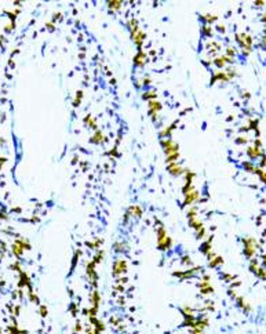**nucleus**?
I'll use <instances>...</instances> for the list:
<instances>
[{
  "label": "nucleus",
  "instance_id": "obj_1",
  "mask_svg": "<svg viewBox=\"0 0 266 334\" xmlns=\"http://www.w3.org/2000/svg\"><path fill=\"white\" fill-rule=\"evenodd\" d=\"M156 233H157V248L159 250H161V251H167V250H170L171 246H172V239L168 236L167 231H166V228H164L161 224L159 225Z\"/></svg>",
  "mask_w": 266,
  "mask_h": 334
},
{
  "label": "nucleus",
  "instance_id": "obj_2",
  "mask_svg": "<svg viewBox=\"0 0 266 334\" xmlns=\"http://www.w3.org/2000/svg\"><path fill=\"white\" fill-rule=\"evenodd\" d=\"M243 244H244V255L247 258H254L255 253H257V248H258V243L257 240L254 238H244L243 239Z\"/></svg>",
  "mask_w": 266,
  "mask_h": 334
},
{
  "label": "nucleus",
  "instance_id": "obj_3",
  "mask_svg": "<svg viewBox=\"0 0 266 334\" xmlns=\"http://www.w3.org/2000/svg\"><path fill=\"white\" fill-rule=\"evenodd\" d=\"M197 287L200 289V293L207 295V294H212L214 293V287L211 285V276L210 275H204L200 282L197 283Z\"/></svg>",
  "mask_w": 266,
  "mask_h": 334
},
{
  "label": "nucleus",
  "instance_id": "obj_4",
  "mask_svg": "<svg viewBox=\"0 0 266 334\" xmlns=\"http://www.w3.org/2000/svg\"><path fill=\"white\" fill-rule=\"evenodd\" d=\"M185 195V199H183V207L185 206H194L196 203L200 202V192H198L196 188H192L190 191H188Z\"/></svg>",
  "mask_w": 266,
  "mask_h": 334
},
{
  "label": "nucleus",
  "instance_id": "obj_5",
  "mask_svg": "<svg viewBox=\"0 0 266 334\" xmlns=\"http://www.w3.org/2000/svg\"><path fill=\"white\" fill-rule=\"evenodd\" d=\"M113 276L119 279L122 278L124 273H127V261L124 258H117L116 261L113 262Z\"/></svg>",
  "mask_w": 266,
  "mask_h": 334
},
{
  "label": "nucleus",
  "instance_id": "obj_6",
  "mask_svg": "<svg viewBox=\"0 0 266 334\" xmlns=\"http://www.w3.org/2000/svg\"><path fill=\"white\" fill-rule=\"evenodd\" d=\"M161 146H163V151H164L166 156H168V155H172V153H176V152H179V144H178V142H175L174 140H171V138L163 140V141H161Z\"/></svg>",
  "mask_w": 266,
  "mask_h": 334
},
{
  "label": "nucleus",
  "instance_id": "obj_7",
  "mask_svg": "<svg viewBox=\"0 0 266 334\" xmlns=\"http://www.w3.org/2000/svg\"><path fill=\"white\" fill-rule=\"evenodd\" d=\"M236 40L239 43V46L245 51H251V46H252V37L247 35V33H236Z\"/></svg>",
  "mask_w": 266,
  "mask_h": 334
},
{
  "label": "nucleus",
  "instance_id": "obj_8",
  "mask_svg": "<svg viewBox=\"0 0 266 334\" xmlns=\"http://www.w3.org/2000/svg\"><path fill=\"white\" fill-rule=\"evenodd\" d=\"M131 40L134 41V44L137 46V49L138 50H142V46H144V41L146 40V33H145V31H142V29H137L135 32H132L131 33Z\"/></svg>",
  "mask_w": 266,
  "mask_h": 334
},
{
  "label": "nucleus",
  "instance_id": "obj_9",
  "mask_svg": "<svg viewBox=\"0 0 266 334\" xmlns=\"http://www.w3.org/2000/svg\"><path fill=\"white\" fill-rule=\"evenodd\" d=\"M167 171L174 177H179V176H183L186 173V168L182 167L178 162L175 163H171V164H167Z\"/></svg>",
  "mask_w": 266,
  "mask_h": 334
},
{
  "label": "nucleus",
  "instance_id": "obj_10",
  "mask_svg": "<svg viewBox=\"0 0 266 334\" xmlns=\"http://www.w3.org/2000/svg\"><path fill=\"white\" fill-rule=\"evenodd\" d=\"M206 257H207L208 265L211 266V268H217V266H219V265H222V264H223V260H222V257H221V255H218L217 253H214V251H211L210 254H207Z\"/></svg>",
  "mask_w": 266,
  "mask_h": 334
},
{
  "label": "nucleus",
  "instance_id": "obj_11",
  "mask_svg": "<svg viewBox=\"0 0 266 334\" xmlns=\"http://www.w3.org/2000/svg\"><path fill=\"white\" fill-rule=\"evenodd\" d=\"M233 62H235V59L229 58L228 55H219V57H215L212 59V64L215 66H218V68H225L226 64H233Z\"/></svg>",
  "mask_w": 266,
  "mask_h": 334
},
{
  "label": "nucleus",
  "instance_id": "obj_12",
  "mask_svg": "<svg viewBox=\"0 0 266 334\" xmlns=\"http://www.w3.org/2000/svg\"><path fill=\"white\" fill-rule=\"evenodd\" d=\"M148 62V58H146V54H145L144 50H138L137 54L134 55V65L138 66V68H142L145 66V64Z\"/></svg>",
  "mask_w": 266,
  "mask_h": 334
},
{
  "label": "nucleus",
  "instance_id": "obj_13",
  "mask_svg": "<svg viewBox=\"0 0 266 334\" xmlns=\"http://www.w3.org/2000/svg\"><path fill=\"white\" fill-rule=\"evenodd\" d=\"M217 81H230V77L228 76L226 71H215L211 76V84Z\"/></svg>",
  "mask_w": 266,
  "mask_h": 334
},
{
  "label": "nucleus",
  "instance_id": "obj_14",
  "mask_svg": "<svg viewBox=\"0 0 266 334\" xmlns=\"http://www.w3.org/2000/svg\"><path fill=\"white\" fill-rule=\"evenodd\" d=\"M128 217L141 218V217H142V208H141V206H138V204H132V206H130L126 211V218H128Z\"/></svg>",
  "mask_w": 266,
  "mask_h": 334
},
{
  "label": "nucleus",
  "instance_id": "obj_15",
  "mask_svg": "<svg viewBox=\"0 0 266 334\" xmlns=\"http://www.w3.org/2000/svg\"><path fill=\"white\" fill-rule=\"evenodd\" d=\"M90 303H91V308H95L98 309L99 303H101V295H99V291L97 289H92L90 294Z\"/></svg>",
  "mask_w": 266,
  "mask_h": 334
},
{
  "label": "nucleus",
  "instance_id": "obj_16",
  "mask_svg": "<svg viewBox=\"0 0 266 334\" xmlns=\"http://www.w3.org/2000/svg\"><path fill=\"white\" fill-rule=\"evenodd\" d=\"M247 155L251 160H254V159H258L259 156H263V152H262L261 148H257V146L252 145V146H248L247 148Z\"/></svg>",
  "mask_w": 266,
  "mask_h": 334
},
{
  "label": "nucleus",
  "instance_id": "obj_17",
  "mask_svg": "<svg viewBox=\"0 0 266 334\" xmlns=\"http://www.w3.org/2000/svg\"><path fill=\"white\" fill-rule=\"evenodd\" d=\"M163 109V104L159 102L157 99H152L148 102V111L149 113H159Z\"/></svg>",
  "mask_w": 266,
  "mask_h": 334
},
{
  "label": "nucleus",
  "instance_id": "obj_18",
  "mask_svg": "<svg viewBox=\"0 0 266 334\" xmlns=\"http://www.w3.org/2000/svg\"><path fill=\"white\" fill-rule=\"evenodd\" d=\"M200 250H201V253H203L204 255H207V254H210L211 251H214V250H212V236H208V239H206L203 243H201Z\"/></svg>",
  "mask_w": 266,
  "mask_h": 334
},
{
  "label": "nucleus",
  "instance_id": "obj_19",
  "mask_svg": "<svg viewBox=\"0 0 266 334\" xmlns=\"http://www.w3.org/2000/svg\"><path fill=\"white\" fill-rule=\"evenodd\" d=\"M90 141L92 142V144L99 145V144H102L104 141H106V137L104 136V133H102L101 130H97V131H94V134H92Z\"/></svg>",
  "mask_w": 266,
  "mask_h": 334
},
{
  "label": "nucleus",
  "instance_id": "obj_20",
  "mask_svg": "<svg viewBox=\"0 0 266 334\" xmlns=\"http://www.w3.org/2000/svg\"><path fill=\"white\" fill-rule=\"evenodd\" d=\"M176 123H178V122H174V123H171L168 127H164V128L160 131V134H159V136L161 137V138H167V137H170V136H171V131L176 127Z\"/></svg>",
  "mask_w": 266,
  "mask_h": 334
},
{
  "label": "nucleus",
  "instance_id": "obj_21",
  "mask_svg": "<svg viewBox=\"0 0 266 334\" xmlns=\"http://www.w3.org/2000/svg\"><path fill=\"white\" fill-rule=\"evenodd\" d=\"M83 120H84V123H86V126H88L90 128H92L94 131L98 130V126H97V120L92 118V115H87V116L83 119Z\"/></svg>",
  "mask_w": 266,
  "mask_h": 334
},
{
  "label": "nucleus",
  "instance_id": "obj_22",
  "mask_svg": "<svg viewBox=\"0 0 266 334\" xmlns=\"http://www.w3.org/2000/svg\"><path fill=\"white\" fill-rule=\"evenodd\" d=\"M189 221V225L192 229L194 231H198V229H201V228H204L203 225V221H200L197 217H194V218H190V220H188Z\"/></svg>",
  "mask_w": 266,
  "mask_h": 334
},
{
  "label": "nucleus",
  "instance_id": "obj_23",
  "mask_svg": "<svg viewBox=\"0 0 266 334\" xmlns=\"http://www.w3.org/2000/svg\"><path fill=\"white\" fill-rule=\"evenodd\" d=\"M218 19V15H214V14H204L201 15V21H203L206 25H211Z\"/></svg>",
  "mask_w": 266,
  "mask_h": 334
},
{
  "label": "nucleus",
  "instance_id": "obj_24",
  "mask_svg": "<svg viewBox=\"0 0 266 334\" xmlns=\"http://www.w3.org/2000/svg\"><path fill=\"white\" fill-rule=\"evenodd\" d=\"M127 28H128L130 33L135 32L137 29H139V22H138V19H137V18H131L130 21L127 22Z\"/></svg>",
  "mask_w": 266,
  "mask_h": 334
},
{
  "label": "nucleus",
  "instance_id": "obj_25",
  "mask_svg": "<svg viewBox=\"0 0 266 334\" xmlns=\"http://www.w3.org/2000/svg\"><path fill=\"white\" fill-rule=\"evenodd\" d=\"M106 4H108L109 10H112V11H119V10L122 9L123 3L120 1V0H110V1H108Z\"/></svg>",
  "mask_w": 266,
  "mask_h": 334
},
{
  "label": "nucleus",
  "instance_id": "obj_26",
  "mask_svg": "<svg viewBox=\"0 0 266 334\" xmlns=\"http://www.w3.org/2000/svg\"><path fill=\"white\" fill-rule=\"evenodd\" d=\"M142 98L145 99V101H152V99H156L157 98V93H156V90H148L146 93H144L142 94Z\"/></svg>",
  "mask_w": 266,
  "mask_h": 334
},
{
  "label": "nucleus",
  "instance_id": "obj_27",
  "mask_svg": "<svg viewBox=\"0 0 266 334\" xmlns=\"http://www.w3.org/2000/svg\"><path fill=\"white\" fill-rule=\"evenodd\" d=\"M201 33H203V36H206V37H212V35H214V29H212L211 25H206V24H203V26H201Z\"/></svg>",
  "mask_w": 266,
  "mask_h": 334
},
{
  "label": "nucleus",
  "instance_id": "obj_28",
  "mask_svg": "<svg viewBox=\"0 0 266 334\" xmlns=\"http://www.w3.org/2000/svg\"><path fill=\"white\" fill-rule=\"evenodd\" d=\"M178 159H179V152L172 153V155H168V156H166V164H171V163L178 162Z\"/></svg>",
  "mask_w": 266,
  "mask_h": 334
},
{
  "label": "nucleus",
  "instance_id": "obj_29",
  "mask_svg": "<svg viewBox=\"0 0 266 334\" xmlns=\"http://www.w3.org/2000/svg\"><path fill=\"white\" fill-rule=\"evenodd\" d=\"M113 250H115L116 253H123V251L126 250V243H123V242H116V243H113Z\"/></svg>",
  "mask_w": 266,
  "mask_h": 334
},
{
  "label": "nucleus",
  "instance_id": "obj_30",
  "mask_svg": "<svg viewBox=\"0 0 266 334\" xmlns=\"http://www.w3.org/2000/svg\"><path fill=\"white\" fill-rule=\"evenodd\" d=\"M243 167H244V170L248 173H255V170H257V166H254L251 162H244Z\"/></svg>",
  "mask_w": 266,
  "mask_h": 334
},
{
  "label": "nucleus",
  "instance_id": "obj_31",
  "mask_svg": "<svg viewBox=\"0 0 266 334\" xmlns=\"http://www.w3.org/2000/svg\"><path fill=\"white\" fill-rule=\"evenodd\" d=\"M255 174L259 177V180H261L262 182H265V184H266V171H265V170H262L261 167H257V170H255Z\"/></svg>",
  "mask_w": 266,
  "mask_h": 334
},
{
  "label": "nucleus",
  "instance_id": "obj_32",
  "mask_svg": "<svg viewBox=\"0 0 266 334\" xmlns=\"http://www.w3.org/2000/svg\"><path fill=\"white\" fill-rule=\"evenodd\" d=\"M197 207L196 206H190V208L188 210V214H186V217H188V220H190V218H194V217H197Z\"/></svg>",
  "mask_w": 266,
  "mask_h": 334
},
{
  "label": "nucleus",
  "instance_id": "obj_33",
  "mask_svg": "<svg viewBox=\"0 0 266 334\" xmlns=\"http://www.w3.org/2000/svg\"><path fill=\"white\" fill-rule=\"evenodd\" d=\"M81 98H83V91L79 90V91L76 93V97H75V99H73V106H79V105H80Z\"/></svg>",
  "mask_w": 266,
  "mask_h": 334
},
{
  "label": "nucleus",
  "instance_id": "obj_34",
  "mask_svg": "<svg viewBox=\"0 0 266 334\" xmlns=\"http://www.w3.org/2000/svg\"><path fill=\"white\" fill-rule=\"evenodd\" d=\"M206 236H207V231H206V226H204V228H201V229L196 231V238H197V239H204Z\"/></svg>",
  "mask_w": 266,
  "mask_h": 334
},
{
  "label": "nucleus",
  "instance_id": "obj_35",
  "mask_svg": "<svg viewBox=\"0 0 266 334\" xmlns=\"http://www.w3.org/2000/svg\"><path fill=\"white\" fill-rule=\"evenodd\" d=\"M181 262H182V265H185V266H190L192 264H193V261L190 260L189 255H183L182 260H181Z\"/></svg>",
  "mask_w": 266,
  "mask_h": 334
},
{
  "label": "nucleus",
  "instance_id": "obj_36",
  "mask_svg": "<svg viewBox=\"0 0 266 334\" xmlns=\"http://www.w3.org/2000/svg\"><path fill=\"white\" fill-rule=\"evenodd\" d=\"M225 55H228L229 58H235L236 57V50H235V47H228L226 49V54Z\"/></svg>",
  "mask_w": 266,
  "mask_h": 334
},
{
  "label": "nucleus",
  "instance_id": "obj_37",
  "mask_svg": "<svg viewBox=\"0 0 266 334\" xmlns=\"http://www.w3.org/2000/svg\"><path fill=\"white\" fill-rule=\"evenodd\" d=\"M152 83V77L149 76V75H146V76L142 79V86H149Z\"/></svg>",
  "mask_w": 266,
  "mask_h": 334
},
{
  "label": "nucleus",
  "instance_id": "obj_38",
  "mask_svg": "<svg viewBox=\"0 0 266 334\" xmlns=\"http://www.w3.org/2000/svg\"><path fill=\"white\" fill-rule=\"evenodd\" d=\"M245 142H247V138H245V137H237V138H236V144H237V145H239V144H245Z\"/></svg>",
  "mask_w": 266,
  "mask_h": 334
},
{
  "label": "nucleus",
  "instance_id": "obj_39",
  "mask_svg": "<svg viewBox=\"0 0 266 334\" xmlns=\"http://www.w3.org/2000/svg\"><path fill=\"white\" fill-rule=\"evenodd\" d=\"M223 278H225L226 282H232V280L235 279V276H233V275H229V273H225V275H223Z\"/></svg>",
  "mask_w": 266,
  "mask_h": 334
},
{
  "label": "nucleus",
  "instance_id": "obj_40",
  "mask_svg": "<svg viewBox=\"0 0 266 334\" xmlns=\"http://www.w3.org/2000/svg\"><path fill=\"white\" fill-rule=\"evenodd\" d=\"M254 146H257V148H261V149H262V142H261V140H259V138H257V140H255V142H254Z\"/></svg>",
  "mask_w": 266,
  "mask_h": 334
},
{
  "label": "nucleus",
  "instance_id": "obj_41",
  "mask_svg": "<svg viewBox=\"0 0 266 334\" xmlns=\"http://www.w3.org/2000/svg\"><path fill=\"white\" fill-rule=\"evenodd\" d=\"M40 315H43V316L47 315V308H46L44 305H41L40 307Z\"/></svg>",
  "mask_w": 266,
  "mask_h": 334
},
{
  "label": "nucleus",
  "instance_id": "obj_42",
  "mask_svg": "<svg viewBox=\"0 0 266 334\" xmlns=\"http://www.w3.org/2000/svg\"><path fill=\"white\" fill-rule=\"evenodd\" d=\"M217 29H218V31H219V32H222V33H223V32H225V26H223V25H218V26H217Z\"/></svg>",
  "mask_w": 266,
  "mask_h": 334
},
{
  "label": "nucleus",
  "instance_id": "obj_43",
  "mask_svg": "<svg viewBox=\"0 0 266 334\" xmlns=\"http://www.w3.org/2000/svg\"><path fill=\"white\" fill-rule=\"evenodd\" d=\"M47 28H48L50 31H54V24H51V22H48V24H47Z\"/></svg>",
  "mask_w": 266,
  "mask_h": 334
},
{
  "label": "nucleus",
  "instance_id": "obj_44",
  "mask_svg": "<svg viewBox=\"0 0 266 334\" xmlns=\"http://www.w3.org/2000/svg\"><path fill=\"white\" fill-rule=\"evenodd\" d=\"M255 4L261 7V6H265V1H255Z\"/></svg>",
  "mask_w": 266,
  "mask_h": 334
},
{
  "label": "nucleus",
  "instance_id": "obj_45",
  "mask_svg": "<svg viewBox=\"0 0 266 334\" xmlns=\"http://www.w3.org/2000/svg\"><path fill=\"white\" fill-rule=\"evenodd\" d=\"M262 22H266V14H263V17H262Z\"/></svg>",
  "mask_w": 266,
  "mask_h": 334
},
{
  "label": "nucleus",
  "instance_id": "obj_46",
  "mask_svg": "<svg viewBox=\"0 0 266 334\" xmlns=\"http://www.w3.org/2000/svg\"><path fill=\"white\" fill-rule=\"evenodd\" d=\"M116 83V79H110V84H115Z\"/></svg>",
  "mask_w": 266,
  "mask_h": 334
}]
</instances>
